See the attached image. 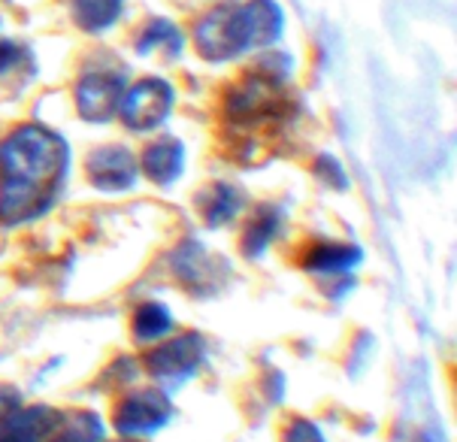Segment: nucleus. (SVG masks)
<instances>
[{
	"label": "nucleus",
	"mask_w": 457,
	"mask_h": 442,
	"mask_svg": "<svg viewBox=\"0 0 457 442\" xmlns=\"http://www.w3.org/2000/svg\"><path fill=\"white\" fill-rule=\"evenodd\" d=\"M61 415L49 406L15 409L0 421V442H46L58 428Z\"/></svg>",
	"instance_id": "1a4fd4ad"
},
{
	"label": "nucleus",
	"mask_w": 457,
	"mask_h": 442,
	"mask_svg": "<svg viewBox=\"0 0 457 442\" xmlns=\"http://www.w3.org/2000/svg\"><path fill=\"white\" fill-rule=\"evenodd\" d=\"M282 442H324V437L312 421H306V418H294L282 433Z\"/></svg>",
	"instance_id": "6ab92c4d"
},
{
	"label": "nucleus",
	"mask_w": 457,
	"mask_h": 442,
	"mask_svg": "<svg viewBox=\"0 0 457 442\" xmlns=\"http://www.w3.org/2000/svg\"><path fill=\"white\" fill-rule=\"evenodd\" d=\"M285 15L273 0H249L243 6H219L195 30L200 55L206 61H230L254 46H270L282 37Z\"/></svg>",
	"instance_id": "f03ea898"
},
{
	"label": "nucleus",
	"mask_w": 457,
	"mask_h": 442,
	"mask_svg": "<svg viewBox=\"0 0 457 442\" xmlns=\"http://www.w3.org/2000/svg\"><path fill=\"white\" fill-rule=\"evenodd\" d=\"M361 263V249L352 243H315L303 254V270L319 276H343Z\"/></svg>",
	"instance_id": "9b49d317"
},
{
	"label": "nucleus",
	"mask_w": 457,
	"mask_h": 442,
	"mask_svg": "<svg viewBox=\"0 0 457 442\" xmlns=\"http://www.w3.org/2000/svg\"><path fill=\"white\" fill-rule=\"evenodd\" d=\"M278 224H282V213H278L273 204L258 206V213L252 215L249 228H245V234H243L245 258H258V254H263V249H267V246L273 243V237L278 234Z\"/></svg>",
	"instance_id": "ddd939ff"
},
{
	"label": "nucleus",
	"mask_w": 457,
	"mask_h": 442,
	"mask_svg": "<svg viewBox=\"0 0 457 442\" xmlns=\"http://www.w3.org/2000/svg\"><path fill=\"white\" fill-rule=\"evenodd\" d=\"M224 110H228V119L239 128H263L270 121H282L285 113H288L282 79L270 73H249L243 82L230 88Z\"/></svg>",
	"instance_id": "7ed1b4c3"
},
{
	"label": "nucleus",
	"mask_w": 457,
	"mask_h": 442,
	"mask_svg": "<svg viewBox=\"0 0 457 442\" xmlns=\"http://www.w3.org/2000/svg\"><path fill=\"white\" fill-rule=\"evenodd\" d=\"M173 415L170 397L158 388H139L130 391L128 397L119 400L112 415V428L121 437H149V433L161 430Z\"/></svg>",
	"instance_id": "20e7f679"
},
{
	"label": "nucleus",
	"mask_w": 457,
	"mask_h": 442,
	"mask_svg": "<svg viewBox=\"0 0 457 442\" xmlns=\"http://www.w3.org/2000/svg\"><path fill=\"white\" fill-rule=\"evenodd\" d=\"M197 206L209 228H221V224L234 221L239 215V209H243V194L228 182H212L209 188L200 191Z\"/></svg>",
	"instance_id": "f8f14e48"
},
{
	"label": "nucleus",
	"mask_w": 457,
	"mask_h": 442,
	"mask_svg": "<svg viewBox=\"0 0 457 442\" xmlns=\"http://www.w3.org/2000/svg\"><path fill=\"white\" fill-rule=\"evenodd\" d=\"M206 267H209V254L200 249V243L179 246V252H176V258H173V273L179 276L191 291H204V285L209 282V276H212V273H206Z\"/></svg>",
	"instance_id": "4468645a"
},
{
	"label": "nucleus",
	"mask_w": 457,
	"mask_h": 442,
	"mask_svg": "<svg viewBox=\"0 0 457 442\" xmlns=\"http://www.w3.org/2000/svg\"><path fill=\"white\" fill-rule=\"evenodd\" d=\"M21 61H30L28 49H21L19 43H0V76L19 70Z\"/></svg>",
	"instance_id": "412c9836"
},
{
	"label": "nucleus",
	"mask_w": 457,
	"mask_h": 442,
	"mask_svg": "<svg viewBox=\"0 0 457 442\" xmlns=\"http://www.w3.org/2000/svg\"><path fill=\"white\" fill-rule=\"evenodd\" d=\"M170 330H173V315H170V309L164 304L149 300V304L137 306L134 337L139 343H158V339H164Z\"/></svg>",
	"instance_id": "2eb2a0df"
},
{
	"label": "nucleus",
	"mask_w": 457,
	"mask_h": 442,
	"mask_svg": "<svg viewBox=\"0 0 457 442\" xmlns=\"http://www.w3.org/2000/svg\"><path fill=\"white\" fill-rule=\"evenodd\" d=\"M421 442H433V439L430 437H421Z\"/></svg>",
	"instance_id": "5701e85b"
},
{
	"label": "nucleus",
	"mask_w": 457,
	"mask_h": 442,
	"mask_svg": "<svg viewBox=\"0 0 457 442\" xmlns=\"http://www.w3.org/2000/svg\"><path fill=\"white\" fill-rule=\"evenodd\" d=\"M85 173L97 191H128L137 182V158L125 146H100L85 161Z\"/></svg>",
	"instance_id": "6e6552de"
},
{
	"label": "nucleus",
	"mask_w": 457,
	"mask_h": 442,
	"mask_svg": "<svg viewBox=\"0 0 457 442\" xmlns=\"http://www.w3.org/2000/svg\"><path fill=\"white\" fill-rule=\"evenodd\" d=\"M49 442H104V424L95 413H70L52 430Z\"/></svg>",
	"instance_id": "f3484780"
},
{
	"label": "nucleus",
	"mask_w": 457,
	"mask_h": 442,
	"mask_svg": "<svg viewBox=\"0 0 457 442\" xmlns=\"http://www.w3.org/2000/svg\"><path fill=\"white\" fill-rule=\"evenodd\" d=\"M67 176V143L43 125L0 139V224L34 221L55 204Z\"/></svg>",
	"instance_id": "f257e3e1"
},
{
	"label": "nucleus",
	"mask_w": 457,
	"mask_h": 442,
	"mask_svg": "<svg viewBox=\"0 0 457 442\" xmlns=\"http://www.w3.org/2000/svg\"><path fill=\"white\" fill-rule=\"evenodd\" d=\"M206 346L200 333H185L170 343H161L154 352L145 358V367L154 379L167 385H182L197 373V367L204 363Z\"/></svg>",
	"instance_id": "423d86ee"
},
{
	"label": "nucleus",
	"mask_w": 457,
	"mask_h": 442,
	"mask_svg": "<svg viewBox=\"0 0 457 442\" xmlns=\"http://www.w3.org/2000/svg\"><path fill=\"white\" fill-rule=\"evenodd\" d=\"M182 46H185L182 30L176 28L173 21H164V19L149 21L137 40V49L143 52V55H152L154 49H161V52H167L170 58H176L182 52Z\"/></svg>",
	"instance_id": "dca6fc26"
},
{
	"label": "nucleus",
	"mask_w": 457,
	"mask_h": 442,
	"mask_svg": "<svg viewBox=\"0 0 457 442\" xmlns=\"http://www.w3.org/2000/svg\"><path fill=\"white\" fill-rule=\"evenodd\" d=\"M315 173H319L324 182H330L333 188H348V179H345L343 167H339L337 161L330 158V154H321L319 164H315Z\"/></svg>",
	"instance_id": "aec40b11"
},
{
	"label": "nucleus",
	"mask_w": 457,
	"mask_h": 442,
	"mask_svg": "<svg viewBox=\"0 0 457 442\" xmlns=\"http://www.w3.org/2000/svg\"><path fill=\"white\" fill-rule=\"evenodd\" d=\"M173 88L164 79H139L137 85L121 95L119 115L130 130H152L167 121L170 110H173Z\"/></svg>",
	"instance_id": "39448f33"
},
{
	"label": "nucleus",
	"mask_w": 457,
	"mask_h": 442,
	"mask_svg": "<svg viewBox=\"0 0 457 442\" xmlns=\"http://www.w3.org/2000/svg\"><path fill=\"white\" fill-rule=\"evenodd\" d=\"M121 95H125V79L112 70H91L76 85V110L85 121L106 125L119 113Z\"/></svg>",
	"instance_id": "0eeeda50"
},
{
	"label": "nucleus",
	"mask_w": 457,
	"mask_h": 442,
	"mask_svg": "<svg viewBox=\"0 0 457 442\" xmlns=\"http://www.w3.org/2000/svg\"><path fill=\"white\" fill-rule=\"evenodd\" d=\"M73 10L82 30L100 34V30L115 25L121 13V0H73Z\"/></svg>",
	"instance_id": "a211bd4d"
},
{
	"label": "nucleus",
	"mask_w": 457,
	"mask_h": 442,
	"mask_svg": "<svg viewBox=\"0 0 457 442\" xmlns=\"http://www.w3.org/2000/svg\"><path fill=\"white\" fill-rule=\"evenodd\" d=\"M139 167H143V173L158 185L176 182L185 167V146L173 137L154 139L152 146H145L143 158H139Z\"/></svg>",
	"instance_id": "9d476101"
},
{
	"label": "nucleus",
	"mask_w": 457,
	"mask_h": 442,
	"mask_svg": "<svg viewBox=\"0 0 457 442\" xmlns=\"http://www.w3.org/2000/svg\"><path fill=\"white\" fill-rule=\"evenodd\" d=\"M19 394L12 391V388H0V421H4L6 415L10 413H15L19 409Z\"/></svg>",
	"instance_id": "4be33fe9"
}]
</instances>
